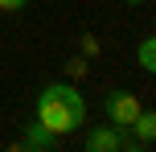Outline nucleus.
I'll return each mask as SVG.
<instances>
[{
    "mask_svg": "<svg viewBox=\"0 0 156 152\" xmlns=\"http://www.w3.org/2000/svg\"><path fill=\"white\" fill-rule=\"evenodd\" d=\"M127 128H115V123H103V128H90L86 136V152H119Z\"/></svg>",
    "mask_w": 156,
    "mask_h": 152,
    "instance_id": "obj_3",
    "label": "nucleus"
},
{
    "mask_svg": "<svg viewBox=\"0 0 156 152\" xmlns=\"http://www.w3.org/2000/svg\"><path fill=\"white\" fill-rule=\"evenodd\" d=\"M33 119H37L41 128H49L54 136L78 132L86 123V99H82V90L70 87V82H49V87H41L37 115H33Z\"/></svg>",
    "mask_w": 156,
    "mask_h": 152,
    "instance_id": "obj_1",
    "label": "nucleus"
},
{
    "mask_svg": "<svg viewBox=\"0 0 156 152\" xmlns=\"http://www.w3.org/2000/svg\"><path fill=\"white\" fill-rule=\"evenodd\" d=\"M103 111H107V123H115V128H132V119L140 115V99L132 95V90H111L107 99H103Z\"/></svg>",
    "mask_w": 156,
    "mask_h": 152,
    "instance_id": "obj_2",
    "label": "nucleus"
},
{
    "mask_svg": "<svg viewBox=\"0 0 156 152\" xmlns=\"http://www.w3.org/2000/svg\"><path fill=\"white\" fill-rule=\"evenodd\" d=\"M136 58H140V70H144V74H152V70H156V37H144Z\"/></svg>",
    "mask_w": 156,
    "mask_h": 152,
    "instance_id": "obj_5",
    "label": "nucleus"
},
{
    "mask_svg": "<svg viewBox=\"0 0 156 152\" xmlns=\"http://www.w3.org/2000/svg\"><path fill=\"white\" fill-rule=\"evenodd\" d=\"M29 0H0V12H21Z\"/></svg>",
    "mask_w": 156,
    "mask_h": 152,
    "instance_id": "obj_7",
    "label": "nucleus"
},
{
    "mask_svg": "<svg viewBox=\"0 0 156 152\" xmlns=\"http://www.w3.org/2000/svg\"><path fill=\"white\" fill-rule=\"evenodd\" d=\"M49 148H54V132L33 119L29 128H25V152H49Z\"/></svg>",
    "mask_w": 156,
    "mask_h": 152,
    "instance_id": "obj_4",
    "label": "nucleus"
},
{
    "mask_svg": "<svg viewBox=\"0 0 156 152\" xmlns=\"http://www.w3.org/2000/svg\"><path fill=\"white\" fill-rule=\"evenodd\" d=\"M123 4H144V0H123Z\"/></svg>",
    "mask_w": 156,
    "mask_h": 152,
    "instance_id": "obj_8",
    "label": "nucleus"
},
{
    "mask_svg": "<svg viewBox=\"0 0 156 152\" xmlns=\"http://www.w3.org/2000/svg\"><path fill=\"white\" fill-rule=\"evenodd\" d=\"M119 152H148V144H140V140L123 136V144H119Z\"/></svg>",
    "mask_w": 156,
    "mask_h": 152,
    "instance_id": "obj_6",
    "label": "nucleus"
}]
</instances>
